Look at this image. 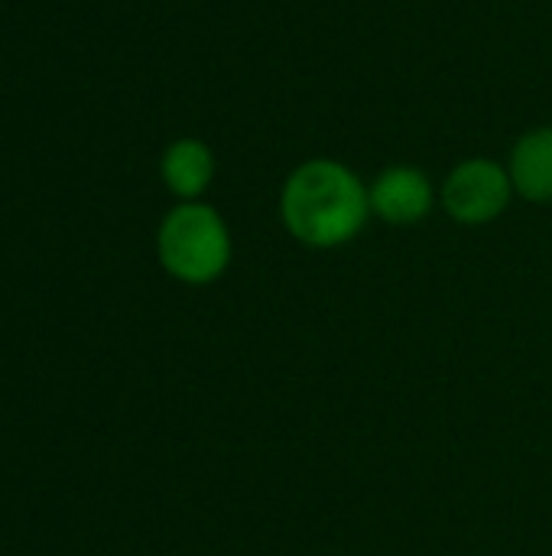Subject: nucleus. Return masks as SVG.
I'll return each mask as SVG.
<instances>
[{"instance_id":"1","label":"nucleus","mask_w":552,"mask_h":556,"mask_svg":"<svg viewBox=\"0 0 552 556\" xmlns=\"http://www.w3.org/2000/svg\"><path fill=\"white\" fill-rule=\"evenodd\" d=\"M371 218L364 179L342 160L299 163L280 189V222L293 241L312 251L351 244Z\"/></svg>"},{"instance_id":"2","label":"nucleus","mask_w":552,"mask_h":556,"mask_svg":"<svg viewBox=\"0 0 552 556\" xmlns=\"http://www.w3.org/2000/svg\"><path fill=\"white\" fill-rule=\"evenodd\" d=\"M156 257L172 280L185 287H208L231 267V228L215 205L179 202L159 222Z\"/></svg>"},{"instance_id":"3","label":"nucleus","mask_w":552,"mask_h":556,"mask_svg":"<svg viewBox=\"0 0 552 556\" xmlns=\"http://www.w3.org/2000/svg\"><path fill=\"white\" fill-rule=\"evenodd\" d=\"M514 195L517 192L504 163L491 156H472L452 166V173L442 182L439 202L455 225L482 228L498 222Z\"/></svg>"},{"instance_id":"4","label":"nucleus","mask_w":552,"mask_h":556,"mask_svg":"<svg viewBox=\"0 0 552 556\" xmlns=\"http://www.w3.org/2000/svg\"><path fill=\"white\" fill-rule=\"evenodd\" d=\"M368 195H371V215L394 228L420 225L423 218H429L436 205L433 179L420 166H407V163L381 169L368 186Z\"/></svg>"},{"instance_id":"5","label":"nucleus","mask_w":552,"mask_h":556,"mask_svg":"<svg viewBox=\"0 0 552 556\" xmlns=\"http://www.w3.org/2000/svg\"><path fill=\"white\" fill-rule=\"evenodd\" d=\"M215 150L198 137L172 140L159 156V179L179 202H202L215 179Z\"/></svg>"},{"instance_id":"6","label":"nucleus","mask_w":552,"mask_h":556,"mask_svg":"<svg viewBox=\"0 0 552 556\" xmlns=\"http://www.w3.org/2000/svg\"><path fill=\"white\" fill-rule=\"evenodd\" d=\"M508 173L521 199L552 205V127H534L514 143Z\"/></svg>"}]
</instances>
